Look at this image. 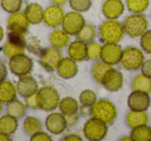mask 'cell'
Instances as JSON below:
<instances>
[{"mask_svg": "<svg viewBox=\"0 0 151 141\" xmlns=\"http://www.w3.org/2000/svg\"><path fill=\"white\" fill-rule=\"evenodd\" d=\"M99 34L101 40L105 44H119L125 32L121 22L117 20L107 19L99 26Z\"/></svg>", "mask_w": 151, "mask_h": 141, "instance_id": "1", "label": "cell"}, {"mask_svg": "<svg viewBox=\"0 0 151 141\" xmlns=\"http://www.w3.org/2000/svg\"><path fill=\"white\" fill-rule=\"evenodd\" d=\"M90 115L91 117L97 118L109 126L117 118V108L110 100L99 99L90 108Z\"/></svg>", "mask_w": 151, "mask_h": 141, "instance_id": "2", "label": "cell"}, {"mask_svg": "<svg viewBox=\"0 0 151 141\" xmlns=\"http://www.w3.org/2000/svg\"><path fill=\"white\" fill-rule=\"evenodd\" d=\"M26 34L9 31L7 38L2 46V53L7 59L24 54L26 51Z\"/></svg>", "mask_w": 151, "mask_h": 141, "instance_id": "3", "label": "cell"}, {"mask_svg": "<svg viewBox=\"0 0 151 141\" xmlns=\"http://www.w3.org/2000/svg\"><path fill=\"white\" fill-rule=\"evenodd\" d=\"M123 28L125 34L129 38H136L144 34L148 30V20L143 14H132L123 21Z\"/></svg>", "mask_w": 151, "mask_h": 141, "instance_id": "4", "label": "cell"}, {"mask_svg": "<svg viewBox=\"0 0 151 141\" xmlns=\"http://www.w3.org/2000/svg\"><path fill=\"white\" fill-rule=\"evenodd\" d=\"M37 99L40 110L45 112H52L58 108L61 98L55 87L46 85L37 90Z\"/></svg>", "mask_w": 151, "mask_h": 141, "instance_id": "5", "label": "cell"}, {"mask_svg": "<svg viewBox=\"0 0 151 141\" xmlns=\"http://www.w3.org/2000/svg\"><path fill=\"white\" fill-rule=\"evenodd\" d=\"M144 61L145 56L142 49L129 46L122 50L120 64L126 71H138L141 69Z\"/></svg>", "mask_w": 151, "mask_h": 141, "instance_id": "6", "label": "cell"}, {"mask_svg": "<svg viewBox=\"0 0 151 141\" xmlns=\"http://www.w3.org/2000/svg\"><path fill=\"white\" fill-rule=\"evenodd\" d=\"M108 134V124L94 117H90L83 126V136L89 141H101Z\"/></svg>", "mask_w": 151, "mask_h": 141, "instance_id": "7", "label": "cell"}, {"mask_svg": "<svg viewBox=\"0 0 151 141\" xmlns=\"http://www.w3.org/2000/svg\"><path fill=\"white\" fill-rule=\"evenodd\" d=\"M38 56H40V64L47 72L56 71L57 67L63 58L60 49L55 48L53 46L42 48Z\"/></svg>", "mask_w": 151, "mask_h": 141, "instance_id": "8", "label": "cell"}, {"mask_svg": "<svg viewBox=\"0 0 151 141\" xmlns=\"http://www.w3.org/2000/svg\"><path fill=\"white\" fill-rule=\"evenodd\" d=\"M33 60L25 53L9 59V69L17 77L30 74L33 69Z\"/></svg>", "mask_w": 151, "mask_h": 141, "instance_id": "9", "label": "cell"}, {"mask_svg": "<svg viewBox=\"0 0 151 141\" xmlns=\"http://www.w3.org/2000/svg\"><path fill=\"white\" fill-rule=\"evenodd\" d=\"M64 9L62 7L56 4H51L46 7L44 11V19L42 23L49 28H58L62 25L63 19H64Z\"/></svg>", "mask_w": 151, "mask_h": 141, "instance_id": "10", "label": "cell"}, {"mask_svg": "<svg viewBox=\"0 0 151 141\" xmlns=\"http://www.w3.org/2000/svg\"><path fill=\"white\" fill-rule=\"evenodd\" d=\"M85 23H86L85 22V18L82 15V13L71 11L65 14L61 27L68 34L76 35L80 31L81 28L85 25Z\"/></svg>", "mask_w": 151, "mask_h": 141, "instance_id": "11", "label": "cell"}, {"mask_svg": "<svg viewBox=\"0 0 151 141\" xmlns=\"http://www.w3.org/2000/svg\"><path fill=\"white\" fill-rule=\"evenodd\" d=\"M45 127H46L47 131L52 135H60L68 128L65 116L60 111L51 112L46 117Z\"/></svg>", "mask_w": 151, "mask_h": 141, "instance_id": "12", "label": "cell"}, {"mask_svg": "<svg viewBox=\"0 0 151 141\" xmlns=\"http://www.w3.org/2000/svg\"><path fill=\"white\" fill-rule=\"evenodd\" d=\"M30 25L31 24L29 23L24 12L21 11L9 14L6 21V26L9 31L18 32V33L27 34Z\"/></svg>", "mask_w": 151, "mask_h": 141, "instance_id": "13", "label": "cell"}, {"mask_svg": "<svg viewBox=\"0 0 151 141\" xmlns=\"http://www.w3.org/2000/svg\"><path fill=\"white\" fill-rule=\"evenodd\" d=\"M16 86H17L18 95L23 99L37 93V90L40 89L37 81L30 74L19 77V80H18Z\"/></svg>", "mask_w": 151, "mask_h": 141, "instance_id": "14", "label": "cell"}, {"mask_svg": "<svg viewBox=\"0 0 151 141\" xmlns=\"http://www.w3.org/2000/svg\"><path fill=\"white\" fill-rule=\"evenodd\" d=\"M151 103L149 93L142 91L132 90V93L127 98V106L130 110L137 111H146Z\"/></svg>", "mask_w": 151, "mask_h": 141, "instance_id": "15", "label": "cell"}, {"mask_svg": "<svg viewBox=\"0 0 151 141\" xmlns=\"http://www.w3.org/2000/svg\"><path fill=\"white\" fill-rule=\"evenodd\" d=\"M55 72L61 79H64V80L73 79V77L77 76L79 72L78 63L70 57H65V58L63 57Z\"/></svg>", "mask_w": 151, "mask_h": 141, "instance_id": "16", "label": "cell"}, {"mask_svg": "<svg viewBox=\"0 0 151 141\" xmlns=\"http://www.w3.org/2000/svg\"><path fill=\"white\" fill-rule=\"evenodd\" d=\"M124 3L121 0H106L101 7V13L106 19L117 20L124 13Z\"/></svg>", "mask_w": 151, "mask_h": 141, "instance_id": "17", "label": "cell"}, {"mask_svg": "<svg viewBox=\"0 0 151 141\" xmlns=\"http://www.w3.org/2000/svg\"><path fill=\"white\" fill-rule=\"evenodd\" d=\"M122 50L119 44H105L103 45L101 51V59L112 65H116L120 63Z\"/></svg>", "mask_w": 151, "mask_h": 141, "instance_id": "18", "label": "cell"}, {"mask_svg": "<svg viewBox=\"0 0 151 141\" xmlns=\"http://www.w3.org/2000/svg\"><path fill=\"white\" fill-rule=\"evenodd\" d=\"M101 85L108 91L116 93V91L120 90L123 86V75L118 69H112L109 72V74L106 76Z\"/></svg>", "mask_w": 151, "mask_h": 141, "instance_id": "19", "label": "cell"}, {"mask_svg": "<svg viewBox=\"0 0 151 141\" xmlns=\"http://www.w3.org/2000/svg\"><path fill=\"white\" fill-rule=\"evenodd\" d=\"M67 54L77 62L87 60V44L79 40L70 42L67 46Z\"/></svg>", "mask_w": 151, "mask_h": 141, "instance_id": "20", "label": "cell"}, {"mask_svg": "<svg viewBox=\"0 0 151 141\" xmlns=\"http://www.w3.org/2000/svg\"><path fill=\"white\" fill-rule=\"evenodd\" d=\"M70 34L67 33L62 28H55L49 35V42L51 46L58 49L66 48L70 43Z\"/></svg>", "mask_w": 151, "mask_h": 141, "instance_id": "21", "label": "cell"}, {"mask_svg": "<svg viewBox=\"0 0 151 141\" xmlns=\"http://www.w3.org/2000/svg\"><path fill=\"white\" fill-rule=\"evenodd\" d=\"M112 69H114V65L104 61L103 59L96 60L91 69V76L95 82L103 84L106 76L109 74V72Z\"/></svg>", "mask_w": 151, "mask_h": 141, "instance_id": "22", "label": "cell"}, {"mask_svg": "<svg viewBox=\"0 0 151 141\" xmlns=\"http://www.w3.org/2000/svg\"><path fill=\"white\" fill-rule=\"evenodd\" d=\"M18 97L17 86L12 81L4 80L0 83V102L2 104H9Z\"/></svg>", "mask_w": 151, "mask_h": 141, "instance_id": "23", "label": "cell"}, {"mask_svg": "<svg viewBox=\"0 0 151 141\" xmlns=\"http://www.w3.org/2000/svg\"><path fill=\"white\" fill-rule=\"evenodd\" d=\"M44 7L36 2H32L26 5L24 14L27 17L28 21L32 25H37L42 23L44 19Z\"/></svg>", "mask_w": 151, "mask_h": 141, "instance_id": "24", "label": "cell"}, {"mask_svg": "<svg viewBox=\"0 0 151 141\" xmlns=\"http://www.w3.org/2000/svg\"><path fill=\"white\" fill-rule=\"evenodd\" d=\"M125 121H126V124L128 126V128L134 129V128H137V127L144 126V124H148L149 117L146 111L130 110V111L126 114Z\"/></svg>", "mask_w": 151, "mask_h": 141, "instance_id": "25", "label": "cell"}, {"mask_svg": "<svg viewBox=\"0 0 151 141\" xmlns=\"http://www.w3.org/2000/svg\"><path fill=\"white\" fill-rule=\"evenodd\" d=\"M79 108H80V103L73 97H65L62 98L59 102L58 109L64 116L71 115V114L78 113Z\"/></svg>", "mask_w": 151, "mask_h": 141, "instance_id": "26", "label": "cell"}, {"mask_svg": "<svg viewBox=\"0 0 151 141\" xmlns=\"http://www.w3.org/2000/svg\"><path fill=\"white\" fill-rule=\"evenodd\" d=\"M27 106L24 102H22L21 100H14L11 103L6 104V113L9 115L14 116L17 119H22L26 116L27 114Z\"/></svg>", "mask_w": 151, "mask_h": 141, "instance_id": "27", "label": "cell"}, {"mask_svg": "<svg viewBox=\"0 0 151 141\" xmlns=\"http://www.w3.org/2000/svg\"><path fill=\"white\" fill-rule=\"evenodd\" d=\"M132 89L136 91H142V93H151V78L143 73L138 74L132 78Z\"/></svg>", "mask_w": 151, "mask_h": 141, "instance_id": "28", "label": "cell"}, {"mask_svg": "<svg viewBox=\"0 0 151 141\" xmlns=\"http://www.w3.org/2000/svg\"><path fill=\"white\" fill-rule=\"evenodd\" d=\"M19 128V119L9 114H5L0 117V131L5 134L13 135L17 132Z\"/></svg>", "mask_w": 151, "mask_h": 141, "instance_id": "29", "label": "cell"}, {"mask_svg": "<svg viewBox=\"0 0 151 141\" xmlns=\"http://www.w3.org/2000/svg\"><path fill=\"white\" fill-rule=\"evenodd\" d=\"M97 36V28L95 25L90 23H85V25L80 29V31L76 34L77 40L89 44L93 42Z\"/></svg>", "mask_w": 151, "mask_h": 141, "instance_id": "30", "label": "cell"}, {"mask_svg": "<svg viewBox=\"0 0 151 141\" xmlns=\"http://www.w3.org/2000/svg\"><path fill=\"white\" fill-rule=\"evenodd\" d=\"M44 124L40 118L35 116H26L23 122V131L26 135L32 136L40 131H42Z\"/></svg>", "mask_w": 151, "mask_h": 141, "instance_id": "31", "label": "cell"}, {"mask_svg": "<svg viewBox=\"0 0 151 141\" xmlns=\"http://www.w3.org/2000/svg\"><path fill=\"white\" fill-rule=\"evenodd\" d=\"M132 141H151V128L147 124L132 129L130 132Z\"/></svg>", "mask_w": 151, "mask_h": 141, "instance_id": "32", "label": "cell"}, {"mask_svg": "<svg viewBox=\"0 0 151 141\" xmlns=\"http://www.w3.org/2000/svg\"><path fill=\"white\" fill-rule=\"evenodd\" d=\"M96 101V93L93 90H91V89H85L79 95V103L84 108H89L90 109Z\"/></svg>", "mask_w": 151, "mask_h": 141, "instance_id": "33", "label": "cell"}, {"mask_svg": "<svg viewBox=\"0 0 151 141\" xmlns=\"http://www.w3.org/2000/svg\"><path fill=\"white\" fill-rule=\"evenodd\" d=\"M149 7V0H126V7L132 14H142Z\"/></svg>", "mask_w": 151, "mask_h": 141, "instance_id": "34", "label": "cell"}, {"mask_svg": "<svg viewBox=\"0 0 151 141\" xmlns=\"http://www.w3.org/2000/svg\"><path fill=\"white\" fill-rule=\"evenodd\" d=\"M101 51L103 45L99 42H91L87 44V58L90 60L96 61L101 59Z\"/></svg>", "mask_w": 151, "mask_h": 141, "instance_id": "35", "label": "cell"}, {"mask_svg": "<svg viewBox=\"0 0 151 141\" xmlns=\"http://www.w3.org/2000/svg\"><path fill=\"white\" fill-rule=\"evenodd\" d=\"M71 11L79 13H86L92 7V0H68Z\"/></svg>", "mask_w": 151, "mask_h": 141, "instance_id": "36", "label": "cell"}, {"mask_svg": "<svg viewBox=\"0 0 151 141\" xmlns=\"http://www.w3.org/2000/svg\"><path fill=\"white\" fill-rule=\"evenodd\" d=\"M23 0H0V7L5 13H16L21 11Z\"/></svg>", "mask_w": 151, "mask_h": 141, "instance_id": "37", "label": "cell"}, {"mask_svg": "<svg viewBox=\"0 0 151 141\" xmlns=\"http://www.w3.org/2000/svg\"><path fill=\"white\" fill-rule=\"evenodd\" d=\"M26 48L34 54H40V50L42 49L37 38H35L34 35H27V34H26Z\"/></svg>", "mask_w": 151, "mask_h": 141, "instance_id": "38", "label": "cell"}, {"mask_svg": "<svg viewBox=\"0 0 151 141\" xmlns=\"http://www.w3.org/2000/svg\"><path fill=\"white\" fill-rule=\"evenodd\" d=\"M140 45H141V49L144 52L151 54V30H147L144 34L141 35Z\"/></svg>", "mask_w": 151, "mask_h": 141, "instance_id": "39", "label": "cell"}, {"mask_svg": "<svg viewBox=\"0 0 151 141\" xmlns=\"http://www.w3.org/2000/svg\"><path fill=\"white\" fill-rule=\"evenodd\" d=\"M25 104L27 106V108L31 110H38L40 109V104H38V99H37V93H33V95H29V97L25 98Z\"/></svg>", "mask_w": 151, "mask_h": 141, "instance_id": "40", "label": "cell"}, {"mask_svg": "<svg viewBox=\"0 0 151 141\" xmlns=\"http://www.w3.org/2000/svg\"><path fill=\"white\" fill-rule=\"evenodd\" d=\"M30 140L31 141H51L52 140V136L49 132H45V131H40L36 134L30 136Z\"/></svg>", "mask_w": 151, "mask_h": 141, "instance_id": "41", "label": "cell"}, {"mask_svg": "<svg viewBox=\"0 0 151 141\" xmlns=\"http://www.w3.org/2000/svg\"><path fill=\"white\" fill-rule=\"evenodd\" d=\"M9 71V67H7L2 60H0V83L7 79Z\"/></svg>", "mask_w": 151, "mask_h": 141, "instance_id": "42", "label": "cell"}, {"mask_svg": "<svg viewBox=\"0 0 151 141\" xmlns=\"http://www.w3.org/2000/svg\"><path fill=\"white\" fill-rule=\"evenodd\" d=\"M65 119H66L67 127L76 126V124H77L79 122V119H80V116H79V112H78V113L71 114V115L65 116Z\"/></svg>", "mask_w": 151, "mask_h": 141, "instance_id": "43", "label": "cell"}, {"mask_svg": "<svg viewBox=\"0 0 151 141\" xmlns=\"http://www.w3.org/2000/svg\"><path fill=\"white\" fill-rule=\"evenodd\" d=\"M141 71L144 75L151 78V59H147L143 62L142 67H141Z\"/></svg>", "mask_w": 151, "mask_h": 141, "instance_id": "44", "label": "cell"}, {"mask_svg": "<svg viewBox=\"0 0 151 141\" xmlns=\"http://www.w3.org/2000/svg\"><path fill=\"white\" fill-rule=\"evenodd\" d=\"M63 141H82V137L79 134H75V133H71V134H67L64 137H62Z\"/></svg>", "mask_w": 151, "mask_h": 141, "instance_id": "45", "label": "cell"}, {"mask_svg": "<svg viewBox=\"0 0 151 141\" xmlns=\"http://www.w3.org/2000/svg\"><path fill=\"white\" fill-rule=\"evenodd\" d=\"M12 135L5 134V133L0 131V141H11L12 140Z\"/></svg>", "mask_w": 151, "mask_h": 141, "instance_id": "46", "label": "cell"}, {"mask_svg": "<svg viewBox=\"0 0 151 141\" xmlns=\"http://www.w3.org/2000/svg\"><path fill=\"white\" fill-rule=\"evenodd\" d=\"M52 4H56V5H60V7H63L65 3L68 2V0H50Z\"/></svg>", "mask_w": 151, "mask_h": 141, "instance_id": "47", "label": "cell"}, {"mask_svg": "<svg viewBox=\"0 0 151 141\" xmlns=\"http://www.w3.org/2000/svg\"><path fill=\"white\" fill-rule=\"evenodd\" d=\"M3 38H4V30H3V28L0 26V43L2 42Z\"/></svg>", "mask_w": 151, "mask_h": 141, "instance_id": "48", "label": "cell"}, {"mask_svg": "<svg viewBox=\"0 0 151 141\" xmlns=\"http://www.w3.org/2000/svg\"><path fill=\"white\" fill-rule=\"evenodd\" d=\"M125 140H132V136H125V137H121V138H120V141H125Z\"/></svg>", "mask_w": 151, "mask_h": 141, "instance_id": "49", "label": "cell"}, {"mask_svg": "<svg viewBox=\"0 0 151 141\" xmlns=\"http://www.w3.org/2000/svg\"><path fill=\"white\" fill-rule=\"evenodd\" d=\"M2 111H3V104L0 102V114L2 113Z\"/></svg>", "mask_w": 151, "mask_h": 141, "instance_id": "50", "label": "cell"}, {"mask_svg": "<svg viewBox=\"0 0 151 141\" xmlns=\"http://www.w3.org/2000/svg\"><path fill=\"white\" fill-rule=\"evenodd\" d=\"M150 17H151V14H150Z\"/></svg>", "mask_w": 151, "mask_h": 141, "instance_id": "51", "label": "cell"}]
</instances>
